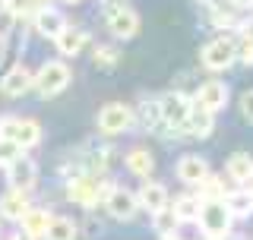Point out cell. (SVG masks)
Wrapping results in <instances>:
<instances>
[{
    "label": "cell",
    "mask_w": 253,
    "mask_h": 240,
    "mask_svg": "<svg viewBox=\"0 0 253 240\" xmlns=\"http://www.w3.org/2000/svg\"><path fill=\"white\" fill-rule=\"evenodd\" d=\"M225 209L231 212V218H247V215H253V193L247 187L244 190H231V193H225Z\"/></svg>",
    "instance_id": "18"
},
{
    "label": "cell",
    "mask_w": 253,
    "mask_h": 240,
    "mask_svg": "<svg viewBox=\"0 0 253 240\" xmlns=\"http://www.w3.org/2000/svg\"><path fill=\"white\" fill-rule=\"evenodd\" d=\"M51 218H54V215H47V209H29L19 221H22V231L38 240V237H44V231H47V225H51Z\"/></svg>",
    "instance_id": "21"
},
{
    "label": "cell",
    "mask_w": 253,
    "mask_h": 240,
    "mask_svg": "<svg viewBox=\"0 0 253 240\" xmlns=\"http://www.w3.org/2000/svg\"><path fill=\"white\" fill-rule=\"evenodd\" d=\"M190 108H193V101H190L184 92H168L162 101H158V111H162V123H168L171 130H180V126L187 123Z\"/></svg>",
    "instance_id": "8"
},
{
    "label": "cell",
    "mask_w": 253,
    "mask_h": 240,
    "mask_svg": "<svg viewBox=\"0 0 253 240\" xmlns=\"http://www.w3.org/2000/svg\"><path fill=\"white\" fill-rule=\"evenodd\" d=\"M0 136L3 139L16 142L19 149H32L42 142V126L38 120H29V117H0Z\"/></svg>",
    "instance_id": "3"
},
{
    "label": "cell",
    "mask_w": 253,
    "mask_h": 240,
    "mask_svg": "<svg viewBox=\"0 0 253 240\" xmlns=\"http://www.w3.org/2000/svg\"><path fill=\"white\" fill-rule=\"evenodd\" d=\"M54 41H57V51L63 54V57H76V54L85 47V41H89V35H85L83 29H70L67 26L57 38H54Z\"/></svg>",
    "instance_id": "19"
},
{
    "label": "cell",
    "mask_w": 253,
    "mask_h": 240,
    "mask_svg": "<svg viewBox=\"0 0 253 240\" xmlns=\"http://www.w3.org/2000/svg\"><path fill=\"white\" fill-rule=\"evenodd\" d=\"M162 120V111H158V101H146L142 105V123L146 126H155Z\"/></svg>",
    "instance_id": "30"
},
{
    "label": "cell",
    "mask_w": 253,
    "mask_h": 240,
    "mask_svg": "<svg viewBox=\"0 0 253 240\" xmlns=\"http://www.w3.org/2000/svg\"><path fill=\"white\" fill-rule=\"evenodd\" d=\"M19 155H22V149L16 146V142H10V139L0 136V164H13Z\"/></svg>",
    "instance_id": "29"
},
{
    "label": "cell",
    "mask_w": 253,
    "mask_h": 240,
    "mask_svg": "<svg viewBox=\"0 0 253 240\" xmlns=\"http://www.w3.org/2000/svg\"><path fill=\"white\" fill-rule=\"evenodd\" d=\"M174 215H177V221H196V215H200V196H177L174 199Z\"/></svg>",
    "instance_id": "25"
},
{
    "label": "cell",
    "mask_w": 253,
    "mask_h": 240,
    "mask_svg": "<svg viewBox=\"0 0 253 240\" xmlns=\"http://www.w3.org/2000/svg\"><path fill=\"white\" fill-rule=\"evenodd\" d=\"M67 3H76V0H67Z\"/></svg>",
    "instance_id": "37"
},
{
    "label": "cell",
    "mask_w": 253,
    "mask_h": 240,
    "mask_svg": "<svg viewBox=\"0 0 253 240\" xmlns=\"http://www.w3.org/2000/svg\"><path fill=\"white\" fill-rule=\"evenodd\" d=\"M237 60H241V63H247V67H253V44L244 41V47L237 51Z\"/></svg>",
    "instance_id": "33"
},
{
    "label": "cell",
    "mask_w": 253,
    "mask_h": 240,
    "mask_svg": "<svg viewBox=\"0 0 253 240\" xmlns=\"http://www.w3.org/2000/svg\"><path fill=\"white\" fill-rule=\"evenodd\" d=\"M29 209H32V205H29L26 190H6V193L0 196V215L10 218V221H19Z\"/></svg>",
    "instance_id": "16"
},
{
    "label": "cell",
    "mask_w": 253,
    "mask_h": 240,
    "mask_svg": "<svg viewBox=\"0 0 253 240\" xmlns=\"http://www.w3.org/2000/svg\"><path fill=\"white\" fill-rule=\"evenodd\" d=\"M42 6H47V3H42V0H3V10L13 16V19H26V16H35Z\"/></svg>",
    "instance_id": "24"
},
{
    "label": "cell",
    "mask_w": 253,
    "mask_h": 240,
    "mask_svg": "<svg viewBox=\"0 0 253 240\" xmlns=\"http://www.w3.org/2000/svg\"><path fill=\"white\" fill-rule=\"evenodd\" d=\"M193 105H200V108L209 111V114H215V111H221V108L228 105V85L218 82V79L203 82L200 92H196V98H193Z\"/></svg>",
    "instance_id": "10"
},
{
    "label": "cell",
    "mask_w": 253,
    "mask_h": 240,
    "mask_svg": "<svg viewBox=\"0 0 253 240\" xmlns=\"http://www.w3.org/2000/svg\"><path fill=\"white\" fill-rule=\"evenodd\" d=\"M228 177L234 183H250L253 180V158L247 152H234V155L228 158Z\"/></svg>",
    "instance_id": "20"
},
{
    "label": "cell",
    "mask_w": 253,
    "mask_h": 240,
    "mask_svg": "<svg viewBox=\"0 0 253 240\" xmlns=\"http://www.w3.org/2000/svg\"><path fill=\"white\" fill-rule=\"evenodd\" d=\"M13 240H35V237L26 234V231H19V234H13Z\"/></svg>",
    "instance_id": "35"
},
{
    "label": "cell",
    "mask_w": 253,
    "mask_h": 240,
    "mask_svg": "<svg viewBox=\"0 0 253 240\" xmlns=\"http://www.w3.org/2000/svg\"><path fill=\"white\" fill-rule=\"evenodd\" d=\"M152 225H155V234H162V237H171L174 231H177V215H174V209H162V212H155L152 215Z\"/></svg>",
    "instance_id": "26"
},
{
    "label": "cell",
    "mask_w": 253,
    "mask_h": 240,
    "mask_svg": "<svg viewBox=\"0 0 253 240\" xmlns=\"http://www.w3.org/2000/svg\"><path fill=\"white\" fill-rule=\"evenodd\" d=\"M133 126V108L130 105H121V101H111L98 111V130L108 133V136H117V133H126Z\"/></svg>",
    "instance_id": "5"
},
{
    "label": "cell",
    "mask_w": 253,
    "mask_h": 240,
    "mask_svg": "<svg viewBox=\"0 0 253 240\" xmlns=\"http://www.w3.org/2000/svg\"><path fill=\"white\" fill-rule=\"evenodd\" d=\"M247 190H250V193H253V180H250V183H247Z\"/></svg>",
    "instance_id": "36"
},
{
    "label": "cell",
    "mask_w": 253,
    "mask_h": 240,
    "mask_svg": "<svg viewBox=\"0 0 253 240\" xmlns=\"http://www.w3.org/2000/svg\"><path fill=\"white\" fill-rule=\"evenodd\" d=\"M42 3H47V0H42Z\"/></svg>",
    "instance_id": "38"
},
{
    "label": "cell",
    "mask_w": 253,
    "mask_h": 240,
    "mask_svg": "<svg viewBox=\"0 0 253 240\" xmlns=\"http://www.w3.org/2000/svg\"><path fill=\"white\" fill-rule=\"evenodd\" d=\"M231 3L237 6V10H250V6H253V0H231Z\"/></svg>",
    "instance_id": "34"
},
{
    "label": "cell",
    "mask_w": 253,
    "mask_h": 240,
    "mask_svg": "<svg viewBox=\"0 0 253 240\" xmlns=\"http://www.w3.org/2000/svg\"><path fill=\"white\" fill-rule=\"evenodd\" d=\"M136 202H139V209H146V212H162V209H168V190L162 187L158 180H146L139 187V196H136Z\"/></svg>",
    "instance_id": "13"
},
{
    "label": "cell",
    "mask_w": 253,
    "mask_h": 240,
    "mask_svg": "<svg viewBox=\"0 0 253 240\" xmlns=\"http://www.w3.org/2000/svg\"><path fill=\"white\" fill-rule=\"evenodd\" d=\"M76 234H79V228L70 218H51V225L44 231L47 240H76Z\"/></svg>",
    "instance_id": "23"
},
{
    "label": "cell",
    "mask_w": 253,
    "mask_h": 240,
    "mask_svg": "<svg viewBox=\"0 0 253 240\" xmlns=\"http://www.w3.org/2000/svg\"><path fill=\"white\" fill-rule=\"evenodd\" d=\"M6 180L13 183V190H29L35 187V180H38V167H35V161L32 158H26V155H19L13 164H6Z\"/></svg>",
    "instance_id": "11"
},
{
    "label": "cell",
    "mask_w": 253,
    "mask_h": 240,
    "mask_svg": "<svg viewBox=\"0 0 253 240\" xmlns=\"http://www.w3.org/2000/svg\"><path fill=\"white\" fill-rule=\"evenodd\" d=\"M108 29H111V35H114V38L130 41V38L139 32L136 10H130L126 3H108Z\"/></svg>",
    "instance_id": "6"
},
{
    "label": "cell",
    "mask_w": 253,
    "mask_h": 240,
    "mask_svg": "<svg viewBox=\"0 0 253 240\" xmlns=\"http://www.w3.org/2000/svg\"><path fill=\"white\" fill-rule=\"evenodd\" d=\"M206 177H209V164H206V158H200V155H180V161H177V180L180 183L200 187Z\"/></svg>",
    "instance_id": "12"
},
{
    "label": "cell",
    "mask_w": 253,
    "mask_h": 240,
    "mask_svg": "<svg viewBox=\"0 0 253 240\" xmlns=\"http://www.w3.org/2000/svg\"><path fill=\"white\" fill-rule=\"evenodd\" d=\"M212 19H215V26H231L234 16L228 13V10H218V6H212Z\"/></svg>",
    "instance_id": "32"
},
{
    "label": "cell",
    "mask_w": 253,
    "mask_h": 240,
    "mask_svg": "<svg viewBox=\"0 0 253 240\" xmlns=\"http://www.w3.org/2000/svg\"><path fill=\"white\" fill-rule=\"evenodd\" d=\"M200 199H225V183H221V177L209 174V177L200 183Z\"/></svg>",
    "instance_id": "28"
},
{
    "label": "cell",
    "mask_w": 253,
    "mask_h": 240,
    "mask_svg": "<svg viewBox=\"0 0 253 240\" xmlns=\"http://www.w3.org/2000/svg\"><path fill=\"white\" fill-rule=\"evenodd\" d=\"M184 130H187L190 136H196V139H209L212 130H215V114H209L206 108L193 105V108H190V114H187Z\"/></svg>",
    "instance_id": "14"
},
{
    "label": "cell",
    "mask_w": 253,
    "mask_h": 240,
    "mask_svg": "<svg viewBox=\"0 0 253 240\" xmlns=\"http://www.w3.org/2000/svg\"><path fill=\"white\" fill-rule=\"evenodd\" d=\"M105 209L111 212V218H117V221H130L133 215H136L139 202H136V196H133L130 190L114 187V190H111V193L105 196Z\"/></svg>",
    "instance_id": "9"
},
{
    "label": "cell",
    "mask_w": 253,
    "mask_h": 240,
    "mask_svg": "<svg viewBox=\"0 0 253 240\" xmlns=\"http://www.w3.org/2000/svg\"><path fill=\"white\" fill-rule=\"evenodd\" d=\"M231 212L225 209L221 199H200V215H196V225H200L212 240H225V234L231 231Z\"/></svg>",
    "instance_id": "1"
},
{
    "label": "cell",
    "mask_w": 253,
    "mask_h": 240,
    "mask_svg": "<svg viewBox=\"0 0 253 240\" xmlns=\"http://www.w3.org/2000/svg\"><path fill=\"white\" fill-rule=\"evenodd\" d=\"M111 190H114L111 180H98L95 174H79V177H73L67 183V196L79 205H95L98 199H105Z\"/></svg>",
    "instance_id": "4"
},
{
    "label": "cell",
    "mask_w": 253,
    "mask_h": 240,
    "mask_svg": "<svg viewBox=\"0 0 253 240\" xmlns=\"http://www.w3.org/2000/svg\"><path fill=\"white\" fill-rule=\"evenodd\" d=\"M0 89L3 95H10V98H19V95H26L32 89V70L26 63H19V67H13L10 73L3 76V82H0Z\"/></svg>",
    "instance_id": "15"
},
{
    "label": "cell",
    "mask_w": 253,
    "mask_h": 240,
    "mask_svg": "<svg viewBox=\"0 0 253 240\" xmlns=\"http://www.w3.org/2000/svg\"><path fill=\"white\" fill-rule=\"evenodd\" d=\"M117 47H111V44H98L95 47V67L98 70H114L117 67Z\"/></svg>",
    "instance_id": "27"
},
{
    "label": "cell",
    "mask_w": 253,
    "mask_h": 240,
    "mask_svg": "<svg viewBox=\"0 0 253 240\" xmlns=\"http://www.w3.org/2000/svg\"><path fill=\"white\" fill-rule=\"evenodd\" d=\"M200 57H203V67L206 70H228L237 60V44L231 41V38H225V35L212 38V41L203 47Z\"/></svg>",
    "instance_id": "7"
},
{
    "label": "cell",
    "mask_w": 253,
    "mask_h": 240,
    "mask_svg": "<svg viewBox=\"0 0 253 240\" xmlns=\"http://www.w3.org/2000/svg\"><path fill=\"white\" fill-rule=\"evenodd\" d=\"M70 85V67L60 60H47L35 76H32V89H35L42 98H54Z\"/></svg>",
    "instance_id": "2"
},
{
    "label": "cell",
    "mask_w": 253,
    "mask_h": 240,
    "mask_svg": "<svg viewBox=\"0 0 253 240\" xmlns=\"http://www.w3.org/2000/svg\"><path fill=\"white\" fill-rule=\"evenodd\" d=\"M35 29H38V35H44V38H57L63 29H67V19L57 13V10H51V6H42V10L35 13Z\"/></svg>",
    "instance_id": "17"
},
{
    "label": "cell",
    "mask_w": 253,
    "mask_h": 240,
    "mask_svg": "<svg viewBox=\"0 0 253 240\" xmlns=\"http://www.w3.org/2000/svg\"><path fill=\"white\" fill-rule=\"evenodd\" d=\"M126 167H130L136 177H149V174L155 171V158H152V152H146V149H133L130 155H126Z\"/></svg>",
    "instance_id": "22"
},
{
    "label": "cell",
    "mask_w": 253,
    "mask_h": 240,
    "mask_svg": "<svg viewBox=\"0 0 253 240\" xmlns=\"http://www.w3.org/2000/svg\"><path fill=\"white\" fill-rule=\"evenodd\" d=\"M241 114H244L247 123H253V89H247L241 95Z\"/></svg>",
    "instance_id": "31"
}]
</instances>
